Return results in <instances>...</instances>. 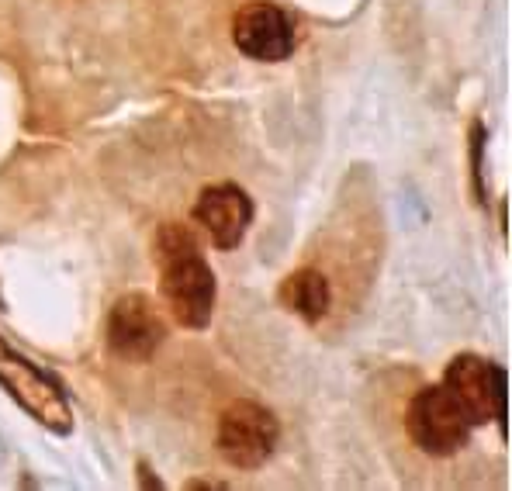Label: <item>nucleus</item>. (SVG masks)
I'll list each match as a JSON object with an SVG mask.
<instances>
[{
    "mask_svg": "<svg viewBox=\"0 0 512 491\" xmlns=\"http://www.w3.org/2000/svg\"><path fill=\"white\" fill-rule=\"evenodd\" d=\"M153 256L160 263L163 298L173 319L187 329H205L215 312V274L201 256V246L184 225H163L156 232Z\"/></svg>",
    "mask_w": 512,
    "mask_h": 491,
    "instance_id": "f257e3e1",
    "label": "nucleus"
},
{
    "mask_svg": "<svg viewBox=\"0 0 512 491\" xmlns=\"http://www.w3.org/2000/svg\"><path fill=\"white\" fill-rule=\"evenodd\" d=\"M0 384L39 426L59 436L73 433V409L66 402L63 384L52 374H45L39 364L21 357L4 336H0Z\"/></svg>",
    "mask_w": 512,
    "mask_h": 491,
    "instance_id": "f03ea898",
    "label": "nucleus"
},
{
    "mask_svg": "<svg viewBox=\"0 0 512 491\" xmlns=\"http://www.w3.org/2000/svg\"><path fill=\"white\" fill-rule=\"evenodd\" d=\"M443 388L454 395L471 426L495 422L506 433V370L499 364H488L474 353L454 357L443 374Z\"/></svg>",
    "mask_w": 512,
    "mask_h": 491,
    "instance_id": "7ed1b4c3",
    "label": "nucleus"
},
{
    "mask_svg": "<svg viewBox=\"0 0 512 491\" xmlns=\"http://www.w3.org/2000/svg\"><path fill=\"white\" fill-rule=\"evenodd\" d=\"M405 426H409V436L416 440V447L433 453V457H450L471 436V419L443 384L440 388H423L412 398Z\"/></svg>",
    "mask_w": 512,
    "mask_h": 491,
    "instance_id": "20e7f679",
    "label": "nucleus"
},
{
    "mask_svg": "<svg viewBox=\"0 0 512 491\" xmlns=\"http://www.w3.org/2000/svg\"><path fill=\"white\" fill-rule=\"evenodd\" d=\"M281 426L256 402H236L218 419V450L232 467H260L274 453Z\"/></svg>",
    "mask_w": 512,
    "mask_h": 491,
    "instance_id": "39448f33",
    "label": "nucleus"
},
{
    "mask_svg": "<svg viewBox=\"0 0 512 491\" xmlns=\"http://www.w3.org/2000/svg\"><path fill=\"white\" fill-rule=\"evenodd\" d=\"M167 339V322L160 319L153 298L146 294H125L115 301L108 319V346L115 357L128 364H146Z\"/></svg>",
    "mask_w": 512,
    "mask_h": 491,
    "instance_id": "423d86ee",
    "label": "nucleus"
},
{
    "mask_svg": "<svg viewBox=\"0 0 512 491\" xmlns=\"http://www.w3.org/2000/svg\"><path fill=\"white\" fill-rule=\"evenodd\" d=\"M232 42L239 45V52L263 63H281L295 49V25L291 18L274 4H250L236 14L232 21Z\"/></svg>",
    "mask_w": 512,
    "mask_h": 491,
    "instance_id": "0eeeda50",
    "label": "nucleus"
},
{
    "mask_svg": "<svg viewBox=\"0 0 512 491\" xmlns=\"http://www.w3.org/2000/svg\"><path fill=\"white\" fill-rule=\"evenodd\" d=\"M194 218H198V225H205V232L218 249H236L253 222V201L246 198L243 187L215 184L201 191L198 205H194Z\"/></svg>",
    "mask_w": 512,
    "mask_h": 491,
    "instance_id": "6e6552de",
    "label": "nucleus"
},
{
    "mask_svg": "<svg viewBox=\"0 0 512 491\" xmlns=\"http://www.w3.org/2000/svg\"><path fill=\"white\" fill-rule=\"evenodd\" d=\"M281 301L288 312L301 315L305 322H319L322 315L333 305V291H329V281L319 274V270H295L291 277H284L281 284Z\"/></svg>",
    "mask_w": 512,
    "mask_h": 491,
    "instance_id": "1a4fd4ad",
    "label": "nucleus"
}]
</instances>
